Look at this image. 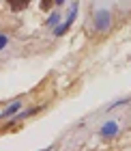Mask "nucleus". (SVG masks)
I'll list each match as a JSON object with an SVG mask.
<instances>
[{"mask_svg": "<svg viewBox=\"0 0 131 151\" xmlns=\"http://www.w3.org/2000/svg\"><path fill=\"white\" fill-rule=\"evenodd\" d=\"M95 26H97V30H108V26H110V13L108 11H99L97 15H95Z\"/></svg>", "mask_w": 131, "mask_h": 151, "instance_id": "obj_1", "label": "nucleus"}, {"mask_svg": "<svg viewBox=\"0 0 131 151\" xmlns=\"http://www.w3.org/2000/svg\"><path fill=\"white\" fill-rule=\"evenodd\" d=\"M75 13H78V4H73V9H71V13H69V19H67V22H65L63 26H58L56 30H54L56 35H63V32H65V30L69 28V26L73 24V19H75Z\"/></svg>", "mask_w": 131, "mask_h": 151, "instance_id": "obj_2", "label": "nucleus"}, {"mask_svg": "<svg viewBox=\"0 0 131 151\" xmlns=\"http://www.w3.org/2000/svg\"><path fill=\"white\" fill-rule=\"evenodd\" d=\"M9 2V6L13 11H22V9H26V6L30 4V0H6Z\"/></svg>", "mask_w": 131, "mask_h": 151, "instance_id": "obj_3", "label": "nucleus"}, {"mask_svg": "<svg viewBox=\"0 0 131 151\" xmlns=\"http://www.w3.org/2000/svg\"><path fill=\"white\" fill-rule=\"evenodd\" d=\"M101 134H103V136H114V134H116V123H108V125H103Z\"/></svg>", "mask_w": 131, "mask_h": 151, "instance_id": "obj_4", "label": "nucleus"}, {"mask_svg": "<svg viewBox=\"0 0 131 151\" xmlns=\"http://www.w3.org/2000/svg\"><path fill=\"white\" fill-rule=\"evenodd\" d=\"M17 108H19V101H15V104H13V106H9V108H6V110H4L2 114H0V119H4V116H9V114H13V112L17 110Z\"/></svg>", "mask_w": 131, "mask_h": 151, "instance_id": "obj_5", "label": "nucleus"}, {"mask_svg": "<svg viewBox=\"0 0 131 151\" xmlns=\"http://www.w3.org/2000/svg\"><path fill=\"white\" fill-rule=\"evenodd\" d=\"M54 2H56V0H41V6H43V9H50Z\"/></svg>", "mask_w": 131, "mask_h": 151, "instance_id": "obj_6", "label": "nucleus"}, {"mask_svg": "<svg viewBox=\"0 0 131 151\" xmlns=\"http://www.w3.org/2000/svg\"><path fill=\"white\" fill-rule=\"evenodd\" d=\"M4 45H6V37H4V35H0V50H2Z\"/></svg>", "mask_w": 131, "mask_h": 151, "instance_id": "obj_7", "label": "nucleus"}, {"mask_svg": "<svg viewBox=\"0 0 131 151\" xmlns=\"http://www.w3.org/2000/svg\"><path fill=\"white\" fill-rule=\"evenodd\" d=\"M63 2H65V0H56V4H63Z\"/></svg>", "mask_w": 131, "mask_h": 151, "instance_id": "obj_8", "label": "nucleus"}]
</instances>
